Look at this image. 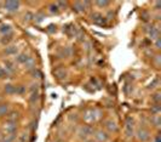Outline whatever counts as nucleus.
<instances>
[{"instance_id":"nucleus-1","label":"nucleus","mask_w":161,"mask_h":142,"mask_svg":"<svg viewBox=\"0 0 161 142\" xmlns=\"http://www.w3.org/2000/svg\"><path fill=\"white\" fill-rule=\"evenodd\" d=\"M19 6H21L19 2H6V3H4V9L10 14H13V12L18 11Z\"/></svg>"},{"instance_id":"nucleus-2","label":"nucleus","mask_w":161,"mask_h":142,"mask_svg":"<svg viewBox=\"0 0 161 142\" xmlns=\"http://www.w3.org/2000/svg\"><path fill=\"white\" fill-rule=\"evenodd\" d=\"M98 110L97 109H87L85 113H84V119L86 120V122H88V123H91V122H94L96 119H97L98 117L96 116V114H98Z\"/></svg>"},{"instance_id":"nucleus-3","label":"nucleus","mask_w":161,"mask_h":142,"mask_svg":"<svg viewBox=\"0 0 161 142\" xmlns=\"http://www.w3.org/2000/svg\"><path fill=\"white\" fill-rule=\"evenodd\" d=\"M79 135L81 138L87 140V137H90L91 135H93V129L90 125H84L79 129Z\"/></svg>"},{"instance_id":"nucleus-4","label":"nucleus","mask_w":161,"mask_h":142,"mask_svg":"<svg viewBox=\"0 0 161 142\" xmlns=\"http://www.w3.org/2000/svg\"><path fill=\"white\" fill-rule=\"evenodd\" d=\"M4 130H5V135H16L17 125H16L15 122H6V124L4 126Z\"/></svg>"},{"instance_id":"nucleus-5","label":"nucleus","mask_w":161,"mask_h":142,"mask_svg":"<svg viewBox=\"0 0 161 142\" xmlns=\"http://www.w3.org/2000/svg\"><path fill=\"white\" fill-rule=\"evenodd\" d=\"M92 22L97 26H101V27L107 26V18L104 16L100 15V14H93L92 15Z\"/></svg>"},{"instance_id":"nucleus-6","label":"nucleus","mask_w":161,"mask_h":142,"mask_svg":"<svg viewBox=\"0 0 161 142\" xmlns=\"http://www.w3.org/2000/svg\"><path fill=\"white\" fill-rule=\"evenodd\" d=\"M93 135H94V138L97 140L98 142H107L109 140L108 132H106L103 130H97L96 132H93Z\"/></svg>"},{"instance_id":"nucleus-7","label":"nucleus","mask_w":161,"mask_h":142,"mask_svg":"<svg viewBox=\"0 0 161 142\" xmlns=\"http://www.w3.org/2000/svg\"><path fill=\"white\" fill-rule=\"evenodd\" d=\"M136 135H137V138L139 141H142V142H145L147 140H149V131L147 129H144V128L138 129L137 132H136Z\"/></svg>"},{"instance_id":"nucleus-8","label":"nucleus","mask_w":161,"mask_h":142,"mask_svg":"<svg viewBox=\"0 0 161 142\" xmlns=\"http://www.w3.org/2000/svg\"><path fill=\"white\" fill-rule=\"evenodd\" d=\"M148 33H149V37H150L151 39H157V38H159V33H160L159 27L151 26L150 29H148Z\"/></svg>"},{"instance_id":"nucleus-9","label":"nucleus","mask_w":161,"mask_h":142,"mask_svg":"<svg viewBox=\"0 0 161 142\" xmlns=\"http://www.w3.org/2000/svg\"><path fill=\"white\" fill-rule=\"evenodd\" d=\"M11 32H12V27H11V24H9V23H4V24L0 26V33H1L3 35H5V34H10Z\"/></svg>"},{"instance_id":"nucleus-10","label":"nucleus","mask_w":161,"mask_h":142,"mask_svg":"<svg viewBox=\"0 0 161 142\" xmlns=\"http://www.w3.org/2000/svg\"><path fill=\"white\" fill-rule=\"evenodd\" d=\"M63 32L66 33L67 35H69V37L75 35V33H76V31H75V27H74V26H72V24H67L66 27L63 28Z\"/></svg>"},{"instance_id":"nucleus-11","label":"nucleus","mask_w":161,"mask_h":142,"mask_svg":"<svg viewBox=\"0 0 161 142\" xmlns=\"http://www.w3.org/2000/svg\"><path fill=\"white\" fill-rule=\"evenodd\" d=\"M4 69L6 71L7 74L13 73V72H15V65H13V62L10 61V60H6V61H5V67H4Z\"/></svg>"},{"instance_id":"nucleus-12","label":"nucleus","mask_w":161,"mask_h":142,"mask_svg":"<svg viewBox=\"0 0 161 142\" xmlns=\"http://www.w3.org/2000/svg\"><path fill=\"white\" fill-rule=\"evenodd\" d=\"M30 57L28 55H25V53H18L17 56H16V61H17V63H21V65H25V62L29 60Z\"/></svg>"},{"instance_id":"nucleus-13","label":"nucleus","mask_w":161,"mask_h":142,"mask_svg":"<svg viewBox=\"0 0 161 142\" xmlns=\"http://www.w3.org/2000/svg\"><path fill=\"white\" fill-rule=\"evenodd\" d=\"M4 91H5L6 95H13V94H16V85L6 84L5 88H4Z\"/></svg>"},{"instance_id":"nucleus-14","label":"nucleus","mask_w":161,"mask_h":142,"mask_svg":"<svg viewBox=\"0 0 161 142\" xmlns=\"http://www.w3.org/2000/svg\"><path fill=\"white\" fill-rule=\"evenodd\" d=\"M73 11L78 12V14L84 12V11H85V5H84V3H79V2L74 3V4H73Z\"/></svg>"},{"instance_id":"nucleus-15","label":"nucleus","mask_w":161,"mask_h":142,"mask_svg":"<svg viewBox=\"0 0 161 142\" xmlns=\"http://www.w3.org/2000/svg\"><path fill=\"white\" fill-rule=\"evenodd\" d=\"M16 52H17V46L9 45V46H6V49H5V55H7V56L16 55Z\"/></svg>"},{"instance_id":"nucleus-16","label":"nucleus","mask_w":161,"mask_h":142,"mask_svg":"<svg viewBox=\"0 0 161 142\" xmlns=\"http://www.w3.org/2000/svg\"><path fill=\"white\" fill-rule=\"evenodd\" d=\"M13 35H12V33H10V34H5V35H3V38L0 39V43H1L3 45H7L13 38H12Z\"/></svg>"},{"instance_id":"nucleus-17","label":"nucleus","mask_w":161,"mask_h":142,"mask_svg":"<svg viewBox=\"0 0 161 142\" xmlns=\"http://www.w3.org/2000/svg\"><path fill=\"white\" fill-rule=\"evenodd\" d=\"M9 113V104L7 103H1L0 104V117L6 116Z\"/></svg>"},{"instance_id":"nucleus-18","label":"nucleus","mask_w":161,"mask_h":142,"mask_svg":"<svg viewBox=\"0 0 161 142\" xmlns=\"http://www.w3.org/2000/svg\"><path fill=\"white\" fill-rule=\"evenodd\" d=\"M106 126H107V129H108L109 131H116V130H118L116 123L113 122V120H108V122H106Z\"/></svg>"},{"instance_id":"nucleus-19","label":"nucleus","mask_w":161,"mask_h":142,"mask_svg":"<svg viewBox=\"0 0 161 142\" xmlns=\"http://www.w3.org/2000/svg\"><path fill=\"white\" fill-rule=\"evenodd\" d=\"M24 66H25V68H27V69H29V71L31 69V71H33V69L35 68V61H34V59H33V57H30V59L25 62V65H24Z\"/></svg>"},{"instance_id":"nucleus-20","label":"nucleus","mask_w":161,"mask_h":142,"mask_svg":"<svg viewBox=\"0 0 161 142\" xmlns=\"http://www.w3.org/2000/svg\"><path fill=\"white\" fill-rule=\"evenodd\" d=\"M17 119V113L16 112H9L6 114V122H15Z\"/></svg>"},{"instance_id":"nucleus-21","label":"nucleus","mask_w":161,"mask_h":142,"mask_svg":"<svg viewBox=\"0 0 161 142\" xmlns=\"http://www.w3.org/2000/svg\"><path fill=\"white\" fill-rule=\"evenodd\" d=\"M39 98H40L39 92H31V95L29 96V102L30 103H35V102L39 101Z\"/></svg>"},{"instance_id":"nucleus-22","label":"nucleus","mask_w":161,"mask_h":142,"mask_svg":"<svg viewBox=\"0 0 161 142\" xmlns=\"http://www.w3.org/2000/svg\"><path fill=\"white\" fill-rule=\"evenodd\" d=\"M150 110H151V113H153L154 116H157L159 113H160V104H154V106H151Z\"/></svg>"},{"instance_id":"nucleus-23","label":"nucleus","mask_w":161,"mask_h":142,"mask_svg":"<svg viewBox=\"0 0 161 142\" xmlns=\"http://www.w3.org/2000/svg\"><path fill=\"white\" fill-rule=\"evenodd\" d=\"M49 10H50L51 14H58V12H59V9H58L57 4H51V5L49 6Z\"/></svg>"},{"instance_id":"nucleus-24","label":"nucleus","mask_w":161,"mask_h":142,"mask_svg":"<svg viewBox=\"0 0 161 142\" xmlns=\"http://www.w3.org/2000/svg\"><path fill=\"white\" fill-rule=\"evenodd\" d=\"M151 100L155 104H160V92H155L153 96H151Z\"/></svg>"},{"instance_id":"nucleus-25","label":"nucleus","mask_w":161,"mask_h":142,"mask_svg":"<svg viewBox=\"0 0 161 142\" xmlns=\"http://www.w3.org/2000/svg\"><path fill=\"white\" fill-rule=\"evenodd\" d=\"M44 18H45V16H44V14H35V15H34V18H33V20H34L35 22H38V23H40V22H41V21L44 20Z\"/></svg>"},{"instance_id":"nucleus-26","label":"nucleus","mask_w":161,"mask_h":142,"mask_svg":"<svg viewBox=\"0 0 161 142\" xmlns=\"http://www.w3.org/2000/svg\"><path fill=\"white\" fill-rule=\"evenodd\" d=\"M24 92H25V86H23V85L16 86V94H17V95H23Z\"/></svg>"},{"instance_id":"nucleus-27","label":"nucleus","mask_w":161,"mask_h":142,"mask_svg":"<svg viewBox=\"0 0 161 142\" xmlns=\"http://www.w3.org/2000/svg\"><path fill=\"white\" fill-rule=\"evenodd\" d=\"M16 138V135H5L3 142H13Z\"/></svg>"},{"instance_id":"nucleus-28","label":"nucleus","mask_w":161,"mask_h":142,"mask_svg":"<svg viewBox=\"0 0 161 142\" xmlns=\"http://www.w3.org/2000/svg\"><path fill=\"white\" fill-rule=\"evenodd\" d=\"M31 74H33V75H34V78H38V79H40V78L43 77L41 72H40L39 69H37V68H34L33 71H31Z\"/></svg>"},{"instance_id":"nucleus-29","label":"nucleus","mask_w":161,"mask_h":142,"mask_svg":"<svg viewBox=\"0 0 161 142\" xmlns=\"http://www.w3.org/2000/svg\"><path fill=\"white\" fill-rule=\"evenodd\" d=\"M27 138H28V135L25 132H22L18 136V142H27Z\"/></svg>"},{"instance_id":"nucleus-30","label":"nucleus","mask_w":161,"mask_h":142,"mask_svg":"<svg viewBox=\"0 0 161 142\" xmlns=\"http://www.w3.org/2000/svg\"><path fill=\"white\" fill-rule=\"evenodd\" d=\"M33 18H34V15L31 14V12H27V14L24 15V21H25V22H29V21H31Z\"/></svg>"},{"instance_id":"nucleus-31","label":"nucleus","mask_w":161,"mask_h":142,"mask_svg":"<svg viewBox=\"0 0 161 142\" xmlns=\"http://www.w3.org/2000/svg\"><path fill=\"white\" fill-rule=\"evenodd\" d=\"M9 74L6 73V71L4 69V67H0V79H4V78H6Z\"/></svg>"},{"instance_id":"nucleus-32","label":"nucleus","mask_w":161,"mask_h":142,"mask_svg":"<svg viewBox=\"0 0 161 142\" xmlns=\"http://www.w3.org/2000/svg\"><path fill=\"white\" fill-rule=\"evenodd\" d=\"M110 3L109 2H96V5L100 6V8H104V6H108Z\"/></svg>"},{"instance_id":"nucleus-33","label":"nucleus","mask_w":161,"mask_h":142,"mask_svg":"<svg viewBox=\"0 0 161 142\" xmlns=\"http://www.w3.org/2000/svg\"><path fill=\"white\" fill-rule=\"evenodd\" d=\"M156 85H159V79H157V78H156V79H154V80H153V83H150L149 88H150V89H151V88H153V89H154V88H157Z\"/></svg>"},{"instance_id":"nucleus-34","label":"nucleus","mask_w":161,"mask_h":142,"mask_svg":"<svg viewBox=\"0 0 161 142\" xmlns=\"http://www.w3.org/2000/svg\"><path fill=\"white\" fill-rule=\"evenodd\" d=\"M47 32H49V33H53V32H56V26H53V24L49 26V27H47Z\"/></svg>"},{"instance_id":"nucleus-35","label":"nucleus","mask_w":161,"mask_h":142,"mask_svg":"<svg viewBox=\"0 0 161 142\" xmlns=\"http://www.w3.org/2000/svg\"><path fill=\"white\" fill-rule=\"evenodd\" d=\"M55 74H56L58 78H62V77H64V75H66V72H64V71H62V72H59V71H56V72H55Z\"/></svg>"},{"instance_id":"nucleus-36","label":"nucleus","mask_w":161,"mask_h":142,"mask_svg":"<svg viewBox=\"0 0 161 142\" xmlns=\"http://www.w3.org/2000/svg\"><path fill=\"white\" fill-rule=\"evenodd\" d=\"M155 46H156V49H160V38L156 39V41H155Z\"/></svg>"},{"instance_id":"nucleus-37","label":"nucleus","mask_w":161,"mask_h":142,"mask_svg":"<svg viewBox=\"0 0 161 142\" xmlns=\"http://www.w3.org/2000/svg\"><path fill=\"white\" fill-rule=\"evenodd\" d=\"M4 137H5V135H4L3 132H0V142H3V141H4Z\"/></svg>"},{"instance_id":"nucleus-38","label":"nucleus","mask_w":161,"mask_h":142,"mask_svg":"<svg viewBox=\"0 0 161 142\" xmlns=\"http://www.w3.org/2000/svg\"><path fill=\"white\" fill-rule=\"evenodd\" d=\"M155 142H161V141H160V136H159V135L155 137Z\"/></svg>"}]
</instances>
